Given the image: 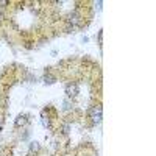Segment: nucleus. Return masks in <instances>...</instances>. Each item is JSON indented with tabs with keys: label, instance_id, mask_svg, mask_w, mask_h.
Listing matches in <instances>:
<instances>
[{
	"label": "nucleus",
	"instance_id": "nucleus-10",
	"mask_svg": "<svg viewBox=\"0 0 156 156\" xmlns=\"http://www.w3.org/2000/svg\"><path fill=\"white\" fill-rule=\"evenodd\" d=\"M0 128H2V120H0Z\"/></svg>",
	"mask_w": 156,
	"mask_h": 156
},
{
	"label": "nucleus",
	"instance_id": "nucleus-4",
	"mask_svg": "<svg viewBox=\"0 0 156 156\" xmlns=\"http://www.w3.org/2000/svg\"><path fill=\"white\" fill-rule=\"evenodd\" d=\"M27 123H28L27 115H19L17 119H16V122H14V125H16V126H22V125H27Z\"/></svg>",
	"mask_w": 156,
	"mask_h": 156
},
{
	"label": "nucleus",
	"instance_id": "nucleus-8",
	"mask_svg": "<svg viewBox=\"0 0 156 156\" xmlns=\"http://www.w3.org/2000/svg\"><path fill=\"white\" fill-rule=\"evenodd\" d=\"M72 106H70V103L69 101H64V111H69Z\"/></svg>",
	"mask_w": 156,
	"mask_h": 156
},
{
	"label": "nucleus",
	"instance_id": "nucleus-7",
	"mask_svg": "<svg viewBox=\"0 0 156 156\" xmlns=\"http://www.w3.org/2000/svg\"><path fill=\"white\" fill-rule=\"evenodd\" d=\"M39 150V144L37 142H31V145H30V151H37Z\"/></svg>",
	"mask_w": 156,
	"mask_h": 156
},
{
	"label": "nucleus",
	"instance_id": "nucleus-6",
	"mask_svg": "<svg viewBox=\"0 0 156 156\" xmlns=\"http://www.w3.org/2000/svg\"><path fill=\"white\" fill-rule=\"evenodd\" d=\"M44 81L48 83V84H51V83H55V81H56V78H55V76H51V75H45V76H44Z\"/></svg>",
	"mask_w": 156,
	"mask_h": 156
},
{
	"label": "nucleus",
	"instance_id": "nucleus-1",
	"mask_svg": "<svg viewBox=\"0 0 156 156\" xmlns=\"http://www.w3.org/2000/svg\"><path fill=\"white\" fill-rule=\"evenodd\" d=\"M89 119L95 125L101 122V106L100 105H95V106H92L89 109Z\"/></svg>",
	"mask_w": 156,
	"mask_h": 156
},
{
	"label": "nucleus",
	"instance_id": "nucleus-3",
	"mask_svg": "<svg viewBox=\"0 0 156 156\" xmlns=\"http://www.w3.org/2000/svg\"><path fill=\"white\" fill-rule=\"evenodd\" d=\"M80 20H81V17L76 14V12H72V14L69 16V23H72V25H78L80 23Z\"/></svg>",
	"mask_w": 156,
	"mask_h": 156
},
{
	"label": "nucleus",
	"instance_id": "nucleus-9",
	"mask_svg": "<svg viewBox=\"0 0 156 156\" xmlns=\"http://www.w3.org/2000/svg\"><path fill=\"white\" fill-rule=\"evenodd\" d=\"M62 133H64V134L69 133V125H64V126H62Z\"/></svg>",
	"mask_w": 156,
	"mask_h": 156
},
{
	"label": "nucleus",
	"instance_id": "nucleus-2",
	"mask_svg": "<svg viewBox=\"0 0 156 156\" xmlns=\"http://www.w3.org/2000/svg\"><path fill=\"white\" fill-rule=\"evenodd\" d=\"M78 84L76 83H69L67 86H66V94H67V97H70V98H75L76 95H78Z\"/></svg>",
	"mask_w": 156,
	"mask_h": 156
},
{
	"label": "nucleus",
	"instance_id": "nucleus-5",
	"mask_svg": "<svg viewBox=\"0 0 156 156\" xmlns=\"http://www.w3.org/2000/svg\"><path fill=\"white\" fill-rule=\"evenodd\" d=\"M42 125L44 126H47V128H50V119H48V115H45V114H42Z\"/></svg>",
	"mask_w": 156,
	"mask_h": 156
}]
</instances>
